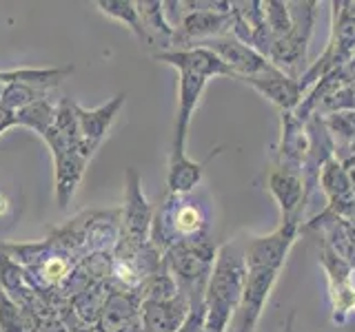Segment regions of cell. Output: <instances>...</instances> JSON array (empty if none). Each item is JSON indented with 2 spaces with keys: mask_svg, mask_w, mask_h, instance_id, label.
Segmentation results:
<instances>
[{
  "mask_svg": "<svg viewBox=\"0 0 355 332\" xmlns=\"http://www.w3.org/2000/svg\"><path fill=\"white\" fill-rule=\"evenodd\" d=\"M11 127H16V113L0 107V136H3V133Z\"/></svg>",
  "mask_w": 355,
  "mask_h": 332,
  "instance_id": "cell-28",
  "label": "cell"
},
{
  "mask_svg": "<svg viewBox=\"0 0 355 332\" xmlns=\"http://www.w3.org/2000/svg\"><path fill=\"white\" fill-rule=\"evenodd\" d=\"M69 73H73V66H62V69H11L0 71V84H25L47 93V89H55Z\"/></svg>",
  "mask_w": 355,
  "mask_h": 332,
  "instance_id": "cell-16",
  "label": "cell"
},
{
  "mask_svg": "<svg viewBox=\"0 0 355 332\" xmlns=\"http://www.w3.org/2000/svg\"><path fill=\"white\" fill-rule=\"evenodd\" d=\"M153 224V210L142 193L140 175L129 166L125 175V208H122V237L120 252L125 250V257L118 259H136L138 252L147 246V237Z\"/></svg>",
  "mask_w": 355,
  "mask_h": 332,
  "instance_id": "cell-3",
  "label": "cell"
},
{
  "mask_svg": "<svg viewBox=\"0 0 355 332\" xmlns=\"http://www.w3.org/2000/svg\"><path fill=\"white\" fill-rule=\"evenodd\" d=\"M242 82L251 84L255 91L262 93L269 102L280 107L286 113L291 109H295L300 104V100H302V86H300V82L293 80L291 75H286L284 71L275 69V66L266 73L242 77Z\"/></svg>",
  "mask_w": 355,
  "mask_h": 332,
  "instance_id": "cell-12",
  "label": "cell"
},
{
  "mask_svg": "<svg viewBox=\"0 0 355 332\" xmlns=\"http://www.w3.org/2000/svg\"><path fill=\"white\" fill-rule=\"evenodd\" d=\"M244 250L236 241L220 246L205 290V332H227L233 313L240 306L244 282H247Z\"/></svg>",
  "mask_w": 355,
  "mask_h": 332,
  "instance_id": "cell-1",
  "label": "cell"
},
{
  "mask_svg": "<svg viewBox=\"0 0 355 332\" xmlns=\"http://www.w3.org/2000/svg\"><path fill=\"white\" fill-rule=\"evenodd\" d=\"M7 210H9V199L5 197V193H0V217L7 215Z\"/></svg>",
  "mask_w": 355,
  "mask_h": 332,
  "instance_id": "cell-30",
  "label": "cell"
},
{
  "mask_svg": "<svg viewBox=\"0 0 355 332\" xmlns=\"http://www.w3.org/2000/svg\"><path fill=\"white\" fill-rule=\"evenodd\" d=\"M275 270H249L244 282L242 299L238 306V324L236 332H255V326L262 317L266 299H269L273 286L277 282Z\"/></svg>",
  "mask_w": 355,
  "mask_h": 332,
  "instance_id": "cell-7",
  "label": "cell"
},
{
  "mask_svg": "<svg viewBox=\"0 0 355 332\" xmlns=\"http://www.w3.org/2000/svg\"><path fill=\"white\" fill-rule=\"evenodd\" d=\"M297 217H284L273 232L264 237H251L244 243V261L249 270H275L280 273L284 259L297 239Z\"/></svg>",
  "mask_w": 355,
  "mask_h": 332,
  "instance_id": "cell-4",
  "label": "cell"
},
{
  "mask_svg": "<svg viewBox=\"0 0 355 332\" xmlns=\"http://www.w3.org/2000/svg\"><path fill=\"white\" fill-rule=\"evenodd\" d=\"M191 310L184 293L169 302H140L142 332H178Z\"/></svg>",
  "mask_w": 355,
  "mask_h": 332,
  "instance_id": "cell-11",
  "label": "cell"
},
{
  "mask_svg": "<svg viewBox=\"0 0 355 332\" xmlns=\"http://www.w3.org/2000/svg\"><path fill=\"white\" fill-rule=\"evenodd\" d=\"M67 275V261L60 257H51L42 264V279L49 284H58Z\"/></svg>",
  "mask_w": 355,
  "mask_h": 332,
  "instance_id": "cell-27",
  "label": "cell"
},
{
  "mask_svg": "<svg viewBox=\"0 0 355 332\" xmlns=\"http://www.w3.org/2000/svg\"><path fill=\"white\" fill-rule=\"evenodd\" d=\"M318 182L322 186V191L327 193L329 204H336L340 199L353 195V186L347 175V169H344V164L338 158H329L324 164H322Z\"/></svg>",
  "mask_w": 355,
  "mask_h": 332,
  "instance_id": "cell-18",
  "label": "cell"
},
{
  "mask_svg": "<svg viewBox=\"0 0 355 332\" xmlns=\"http://www.w3.org/2000/svg\"><path fill=\"white\" fill-rule=\"evenodd\" d=\"M205 173V162H193L187 155H178L169 160V173H166V184H169L171 195L182 197L191 193L200 184Z\"/></svg>",
  "mask_w": 355,
  "mask_h": 332,
  "instance_id": "cell-17",
  "label": "cell"
},
{
  "mask_svg": "<svg viewBox=\"0 0 355 332\" xmlns=\"http://www.w3.org/2000/svg\"><path fill=\"white\" fill-rule=\"evenodd\" d=\"M158 62L171 64L178 71H191L202 77H214V75H227V77H236L229 66L222 62L214 51H209L207 47H189V49H169V51H160L153 55ZM238 80V77H236Z\"/></svg>",
  "mask_w": 355,
  "mask_h": 332,
  "instance_id": "cell-8",
  "label": "cell"
},
{
  "mask_svg": "<svg viewBox=\"0 0 355 332\" xmlns=\"http://www.w3.org/2000/svg\"><path fill=\"white\" fill-rule=\"evenodd\" d=\"M140 302H169L180 295V286L173 279V275L166 270V266L162 264L158 273L149 275L147 279L140 286Z\"/></svg>",
  "mask_w": 355,
  "mask_h": 332,
  "instance_id": "cell-21",
  "label": "cell"
},
{
  "mask_svg": "<svg viewBox=\"0 0 355 332\" xmlns=\"http://www.w3.org/2000/svg\"><path fill=\"white\" fill-rule=\"evenodd\" d=\"M40 98H47V93L36 91V89L25 86V84H5L3 93H0V107L16 113V111L25 109L27 104L36 102Z\"/></svg>",
  "mask_w": 355,
  "mask_h": 332,
  "instance_id": "cell-24",
  "label": "cell"
},
{
  "mask_svg": "<svg viewBox=\"0 0 355 332\" xmlns=\"http://www.w3.org/2000/svg\"><path fill=\"white\" fill-rule=\"evenodd\" d=\"M180 73V89H178V118H175V136H173V149H171V158L178 155H187L184 153V144H187V131H189V122L191 116L196 113L200 98L207 86V77L191 73V71H178Z\"/></svg>",
  "mask_w": 355,
  "mask_h": 332,
  "instance_id": "cell-9",
  "label": "cell"
},
{
  "mask_svg": "<svg viewBox=\"0 0 355 332\" xmlns=\"http://www.w3.org/2000/svg\"><path fill=\"white\" fill-rule=\"evenodd\" d=\"M125 98H127L125 93H118L116 98H111L107 104L98 109H83L80 104H76V118H78V127H80L83 147L87 153L94 155V151L100 147L105 133L114 124L118 111L125 104Z\"/></svg>",
  "mask_w": 355,
  "mask_h": 332,
  "instance_id": "cell-10",
  "label": "cell"
},
{
  "mask_svg": "<svg viewBox=\"0 0 355 332\" xmlns=\"http://www.w3.org/2000/svg\"><path fill=\"white\" fill-rule=\"evenodd\" d=\"M262 7H264V20L269 25L273 38H282L293 29V14L288 9V3L269 0V3H262Z\"/></svg>",
  "mask_w": 355,
  "mask_h": 332,
  "instance_id": "cell-23",
  "label": "cell"
},
{
  "mask_svg": "<svg viewBox=\"0 0 355 332\" xmlns=\"http://www.w3.org/2000/svg\"><path fill=\"white\" fill-rule=\"evenodd\" d=\"M193 47H207L209 51H214L218 58L236 73L238 80L251 77V75H260L273 69V64L264 58V53L247 47V44L240 42L238 38L220 36V38H211L200 44H193Z\"/></svg>",
  "mask_w": 355,
  "mask_h": 332,
  "instance_id": "cell-6",
  "label": "cell"
},
{
  "mask_svg": "<svg viewBox=\"0 0 355 332\" xmlns=\"http://www.w3.org/2000/svg\"><path fill=\"white\" fill-rule=\"evenodd\" d=\"M98 7L103 14L116 18L122 25H127L140 42H151V36L142 25L138 3H131V0H98Z\"/></svg>",
  "mask_w": 355,
  "mask_h": 332,
  "instance_id": "cell-19",
  "label": "cell"
},
{
  "mask_svg": "<svg viewBox=\"0 0 355 332\" xmlns=\"http://www.w3.org/2000/svg\"><path fill=\"white\" fill-rule=\"evenodd\" d=\"M266 188L273 195L282 210V219L284 217H297L300 208H302L306 191H304V177L300 171L288 169V166H280V169H273L269 173V180H266Z\"/></svg>",
  "mask_w": 355,
  "mask_h": 332,
  "instance_id": "cell-13",
  "label": "cell"
},
{
  "mask_svg": "<svg viewBox=\"0 0 355 332\" xmlns=\"http://www.w3.org/2000/svg\"><path fill=\"white\" fill-rule=\"evenodd\" d=\"M140 9V18H142V25L144 29L155 31L158 36H162L166 42H173V27L169 25L164 14V3H138Z\"/></svg>",
  "mask_w": 355,
  "mask_h": 332,
  "instance_id": "cell-22",
  "label": "cell"
},
{
  "mask_svg": "<svg viewBox=\"0 0 355 332\" xmlns=\"http://www.w3.org/2000/svg\"><path fill=\"white\" fill-rule=\"evenodd\" d=\"M0 288L11 297V295H18L25 290V270L22 266L11 261L9 255H5L0 250Z\"/></svg>",
  "mask_w": 355,
  "mask_h": 332,
  "instance_id": "cell-25",
  "label": "cell"
},
{
  "mask_svg": "<svg viewBox=\"0 0 355 332\" xmlns=\"http://www.w3.org/2000/svg\"><path fill=\"white\" fill-rule=\"evenodd\" d=\"M53 120H55V107L49 102V98H40L36 102L27 104L25 109L16 111V124L36 131L40 138L53 127Z\"/></svg>",
  "mask_w": 355,
  "mask_h": 332,
  "instance_id": "cell-20",
  "label": "cell"
},
{
  "mask_svg": "<svg viewBox=\"0 0 355 332\" xmlns=\"http://www.w3.org/2000/svg\"><path fill=\"white\" fill-rule=\"evenodd\" d=\"M216 255L218 250L209 241L207 232L173 243L164 255L162 264L173 275V279L180 286V290L187 295L191 308L205 304V290H207L211 268H214Z\"/></svg>",
  "mask_w": 355,
  "mask_h": 332,
  "instance_id": "cell-2",
  "label": "cell"
},
{
  "mask_svg": "<svg viewBox=\"0 0 355 332\" xmlns=\"http://www.w3.org/2000/svg\"><path fill=\"white\" fill-rule=\"evenodd\" d=\"M320 264L327 270L329 290H331V306H333V321L344 324L347 315L355 308V284H353V266L338 257L327 243L320 250Z\"/></svg>",
  "mask_w": 355,
  "mask_h": 332,
  "instance_id": "cell-5",
  "label": "cell"
},
{
  "mask_svg": "<svg viewBox=\"0 0 355 332\" xmlns=\"http://www.w3.org/2000/svg\"><path fill=\"white\" fill-rule=\"evenodd\" d=\"M324 127L344 140H355V111H340V113H333L324 122Z\"/></svg>",
  "mask_w": 355,
  "mask_h": 332,
  "instance_id": "cell-26",
  "label": "cell"
},
{
  "mask_svg": "<svg viewBox=\"0 0 355 332\" xmlns=\"http://www.w3.org/2000/svg\"><path fill=\"white\" fill-rule=\"evenodd\" d=\"M0 332H40L36 308L20 306L0 288Z\"/></svg>",
  "mask_w": 355,
  "mask_h": 332,
  "instance_id": "cell-15",
  "label": "cell"
},
{
  "mask_svg": "<svg viewBox=\"0 0 355 332\" xmlns=\"http://www.w3.org/2000/svg\"><path fill=\"white\" fill-rule=\"evenodd\" d=\"M282 332H297V330H295V313H288V317H286V321H284Z\"/></svg>",
  "mask_w": 355,
  "mask_h": 332,
  "instance_id": "cell-29",
  "label": "cell"
},
{
  "mask_svg": "<svg viewBox=\"0 0 355 332\" xmlns=\"http://www.w3.org/2000/svg\"><path fill=\"white\" fill-rule=\"evenodd\" d=\"M89 160H92V155L85 153L83 149L67 151V153L58 155V158H53V164H55V199H58L60 208H67L71 204V199L76 195V188L83 180Z\"/></svg>",
  "mask_w": 355,
  "mask_h": 332,
  "instance_id": "cell-14",
  "label": "cell"
}]
</instances>
